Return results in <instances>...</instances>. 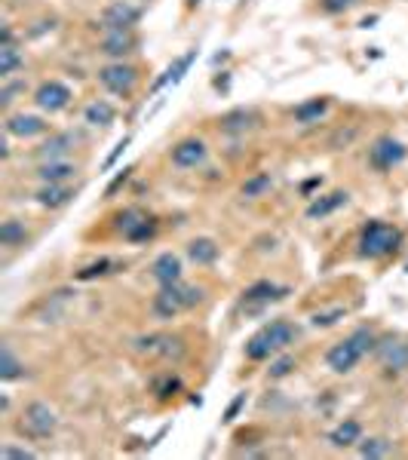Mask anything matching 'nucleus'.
<instances>
[{
  "instance_id": "18",
  "label": "nucleus",
  "mask_w": 408,
  "mask_h": 460,
  "mask_svg": "<svg viewBox=\"0 0 408 460\" xmlns=\"http://www.w3.org/2000/svg\"><path fill=\"white\" fill-rule=\"evenodd\" d=\"M74 141H77V136H71V132H58V136H49L44 145L37 148V157L40 160H65V153L74 148Z\"/></svg>"
},
{
  "instance_id": "2",
  "label": "nucleus",
  "mask_w": 408,
  "mask_h": 460,
  "mask_svg": "<svg viewBox=\"0 0 408 460\" xmlns=\"http://www.w3.org/2000/svg\"><path fill=\"white\" fill-rule=\"evenodd\" d=\"M298 329L289 322V320H273L267 322L261 332H255L246 344V359L252 362H261V359H270L273 353H280L282 347H289L295 341Z\"/></svg>"
},
{
  "instance_id": "19",
  "label": "nucleus",
  "mask_w": 408,
  "mask_h": 460,
  "mask_svg": "<svg viewBox=\"0 0 408 460\" xmlns=\"http://www.w3.org/2000/svg\"><path fill=\"white\" fill-rule=\"evenodd\" d=\"M151 273H154V280H157L160 285H166V282H181V261H178V255L163 252L160 258L151 264Z\"/></svg>"
},
{
  "instance_id": "12",
  "label": "nucleus",
  "mask_w": 408,
  "mask_h": 460,
  "mask_svg": "<svg viewBox=\"0 0 408 460\" xmlns=\"http://www.w3.org/2000/svg\"><path fill=\"white\" fill-rule=\"evenodd\" d=\"M136 347L141 353H148V356H178L185 353V344H181V337H172V334H148V337H138Z\"/></svg>"
},
{
  "instance_id": "41",
  "label": "nucleus",
  "mask_w": 408,
  "mask_h": 460,
  "mask_svg": "<svg viewBox=\"0 0 408 460\" xmlns=\"http://www.w3.org/2000/svg\"><path fill=\"white\" fill-rule=\"evenodd\" d=\"M19 89H25V83H9L4 92H0V98H4V105H9V101H13V96H16Z\"/></svg>"
},
{
  "instance_id": "9",
  "label": "nucleus",
  "mask_w": 408,
  "mask_h": 460,
  "mask_svg": "<svg viewBox=\"0 0 408 460\" xmlns=\"http://www.w3.org/2000/svg\"><path fill=\"white\" fill-rule=\"evenodd\" d=\"M34 101L40 111H46V114H58V111L68 108L71 101V89L65 83H58V80H46V83H40L37 92H34Z\"/></svg>"
},
{
  "instance_id": "29",
  "label": "nucleus",
  "mask_w": 408,
  "mask_h": 460,
  "mask_svg": "<svg viewBox=\"0 0 408 460\" xmlns=\"http://www.w3.org/2000/svg\"><path fill=\"white\" fill-rule=\"evenodd\" d=\"M273 188V178L267 175V172H255L252 178L243 181V197L246 200H255V197H264Z\"/></svg>"
},
{
  "instance_id": "4",
  "label": "nucleus",
  "mask_w": 408,
  "mask_h": 460,
  "mask_svg": "<svg viewBox=\"0 0 408 460\" xmlns=\"http://www.w3.org/2000/svg\"><path fill=\"white\" fill-rule=\"evenodd\" d=\"M402 245V233L393 228V224L384 221H369L362 228L359 237V255L362 258H387Z\"/></svg>"
},
{
  "instance_id": "5",
  "label": "nucleus",
  "mask_w": 408,
  "mask_h": 460,
  "mask_svg": "<svg viewBox=\"0 0 408 460\" xmlns=\"http://www.w3.org/2000/svg\"><path fill=\"white\" fill-rule=\"evenodd\" d=\"M56 426H58V417H56V412H53V408H49L46 402H31V405H25L22 421H19V429H22L25 436H31V439H46V436H53Z\"/></svg>"
},
{
  "instance_id": "6",
  "label": "nucleus",
  "mask_w": 408,
  "mask_h": 460,
  "mask_svg": "<svg viewBox=\"0 0 408 460\" xmlns=\"http://www.w3.org/2000/svg\"><path fill=\"white\" fill-rule=\"evenodd\" d=\"M405 153L408 150H405L402 141H396L393 136H381L369 148V166L377 169V172H390L393 166H399V163L405 160Z\"/></svg>"
},
{
  "instance_id": "27",
  "label": "nucleus",
  "mask_w": 408,
  "mask_h": 460,
  "mask_svg": "<svg viewBox=\"0 0 408 460\" xmlns=\"http://www.w3.org/2000/svg\"><path fill=\"white\" fill-rule=\"evenodd\" d=\"M255 120H258V114H255V111L240 108V111H230V114L221 120V129L224 132H246L249 126H255Z\"/></svg>"
},
{
  "instance_id": "33",
  "label": "nucleus",
  "mask_w": 408,
  "mask_h": 460,
  "mask_svg": "<svg viewBox=\"0 0 408 460\" xmlns=\"http://www.w3.org/2000/svg\"><path fill=\"white\" fill-rule=\"evenodd\" d=\"M359 454L362 457H384V454H390V445H387L384 439H365L359 445Z\"/></svg>"
},
{
  "instance_id": "36",
  "label": "nucleus",
  "mask_w": 408,
  "mask_h": 460,
  "mask_svg": "<svg viewBox=\"0 0 408 460\" xmlns=\"http://www.w3.org/2000/svg\"><path fill=\"white\" fill-rule=\"evenodd\" d=\"M292 368H295V356H282V359L270 365V377H285V374H292Z\"/></svg>"
},
{
  "instance_id": "43",
  "label": "nucleus",
  "mask_w": 408,
  "mask_h": 460,
  "mask_svg": "<svg viewBox=\"0 0 408 460\" xmlns=\"http://www.w3.org/2000/svg\"><path fill=\"white\" fill-rule=\"evenodd\" d=\"M316 184H322V178H310V181H304V188H301V190L307 193V190H313V188H316Z\"/></svg>"
},
{
  "instance_id": "37",
  "label": "nucleus",
  "mask_w": 408,
  "mask_h": 460,
  "mask_svg": "<svg viewBox=\"0 0 408 460\" xmlns=\"http://www.w3.org/2000/svg\"><path fill=\"white\" fill-rule=\"evenodd\" d=\"M175 390H181V381H178V377H166V381L157 387V396L160 399H169V396H175Z\"/></svg>"
},
{
  "instance_id": "28",
  "label": "nucleus",
  "mask_w": 408,
  "mask_h": 460,
  "mask_svg": "<svg viewBox=\"0 0 408 460\" xmlns=\"http://www.w3.org/2000/svg\"><path fill=\"white\" fill-rule=\"evenodd\" d=\"M22 68V53L16 44H0V77H13Z\"/></svg>"
},
{
  "instance_id": "39",
  "label": "nucleus",
  "mask_w": 408,
  "mask_h": 460,
  "mask_svg": "<svg viewBox=\"0 0 408 460\" xmlns=\"http://www.w3.org/2000/svg\"><path fill=\"white\" fill-rule=\"evenodd\" d=\"M129 141H132L129 136H126V138H120V141H117V148H114V153H111V157L105 160V169H111V166H114V163L120 160V153H123V150L129 148Z\"/></svg>"
},
{
  "instance_id": "10",
  "label": "nucleus",
  "mask_w": 408,
  "mask_h": 460,
  "mask_svg": "<svg viewBox=\"0 0 408 460\" xmlns=\"http://www.w3.org/2000/svg\"><path fill=\"white\" fill-rule=\"evenodd\" d=\"M289 289L285 285H277L270 280H261V282H252L246 292H243V304L249 307V310H261V307H267L273 301H282Z\"/></svg>"
},
{
  "instance_id": "14",
  "label": "nucleus",
  "mask_w": 408,
  "mask_h": 460,
  "mask_svg": "<svg viewBox=\"0 0 408 460\" xmlns=\"http://www.w3.org/2000/svg\"><path fill=\"white\" fill-rule=\"evenodd\" d=\"M136 46H138V40H136V34H132V31H108L105 40H101V53L114 56L120 61H123V56H129Z\"/></svg>"
},
{
  "instance_id": "30",
  "label": "nucleus",
  "mask_w": 408,
  "mask_h": 460,
  "mask_svg": "<svg viewBox=\"0 0 408 460\" xmlns=\"http://www.w3.org/2000/svg\"><path fill=\"white\" fill-rule=\"evenodd\" d=\"M0 242L4 245H22L25 242V228L19 221H4L0 224Z\"/></svg>"
},
{
  "instance_id": "21",
  "label": "nucleus",
  "mask_w": 408,
  "mask_h": 460,
  "mask_svg": "<svg viewBox=\"0 0 408 460\" xmlns=\"http://www.w3.org/2000/svg\"><path fill=\"white\" fill-rule=\"evenodd\" d=\"M325 111H329V98H310L304 101V105L295 108V123H304V126H310V123H320L325 117Z\"/></svg>"
},
{
  "instance_id": "26",
  "label": "nucleus",
  "mask_w": 408,
  "mask_h": 460,
  "mask_svg": "<svg viewBox=\"0 0 408 460\" xmlns=\"http://www.w3.org/2000/svg\"><path fill=\"white\" fill-rule=\"evenodd\" d=\"M71 197H74V190L62 188V184H46L44 190H37V203L46 209H58L65 206V203H71Z\"/></svg>"
},
{
  "instance_id": "40",
  "label": "nucleus",
  "mask_w": 408,
  "mask_h": 460,
  "mask_svg": "<svg viewBox=\"0 0 408 460\" xmlns=\"http://www.w3.org/2000/svg\"><path fill=\"white\" fill-rule=\"evenodd\" d=\"M0 454L4 457H19V460H34V451H28V448H4Z\"/></svg>"
},
{
  "instance_id": "17",
  "label": "nucleus",
  "mask_w": 408,
  "mask_h": 460,
  "mask_svg": "<svg viewBox=\"0 0 408 460\" xmlns=\"http://www.w3.org/2000/svg\"><path fill=\"white\" fill-rule=\"evenodd\" d=\"M6 132L16 138H34V136H44L46 132V123L34 114H19V117L6 120Z\"/></svg>"
},
{
  "instance_id": "7",
  "label": "nucleus",
  "mask_w": 408,
  "mask_h": 460,
  "mask_svg": "<svg viewBox=\"0 0 408 460\" xmlns=\"http://www.w3.org/2000/svg\"><path fill=\"white\" fill-rule=\"evenodd\" d=\"M98 80H101V86L108 92H114V96H129L138 83V71L132 65H123V61H114V65H105L98 71Z\"/></svg>"
},
{
  "instance_id": "11",
  "label": "nucleus",
  "mask_w": 408,
  "mask_h": 460,
  "mask_svg": "<svg viewBox=\"0 0 408 460\" xmlns=\"http://www.w3.org/2000/svg\"><path fill=\"white\" fill-rule=\"evenodd\" d=\"M138 19H141L138 6L117 0V4H111L105 13H101V28H105V31H132V25H136Z\"/></svg>"
},
{
  "instance_id": "45",
  "label": "nucleus",
  "mask_w": 408,
  "mask_h": 460,
  "mask_svg": "<svg viewBox=\"0 0 408 460\" xmlns=\"http://www.w3.org/2000/svg\"><path fill=\"white\" fill-rule=\"evenodd\" d=\"M200 4H203V0H188V9H197Z\"/></svg>"
},
{
  "instance_id": "1",
  "label": "nucleus",
  "mask_w": 408,
  "mask_h": 460,
  "mask_svg": "<svg viewBox=\"0 0 408 460\" xmlns=\"http://www.w3.org/2000/svg\"><path fill=\"white\" fill-rule=\"evenodd\" d=\"M377 347V337L372 329H356L353 334H347L341 344H335L329 353H325V365L338 374H347L359 365L362 356H369Z\"/></svg>"
},
{
  "instance_id": "42",
  "label": "nucleus",
  "mask_w": 408,
  "mask_h": 460,
  "mask_svg": "<svg viewBox=\"0 0 408 460\" xmlns=\"http://www.w3.org/2000/svg\"><path fill=\"white\" fill-rule=\"evenodd\" d=\"M129 172H132V169H123V175H117L114 181H111V184H108V190H105V193H108V197H114V193H117V188H120V184H123V181L129 178Z\"/></svg>"
},
{
  "instance_id": "38",
  "label": "nucleus",
  "mask_w": 408,
  "mask_h": 460,
  "mask_svg": "<svg viewBox=\"0 0 408 460\" xmlns=\"http://www.w3.org/2000/svg\"><path fill=\"white\" fill-rule=\"evenodd\" d=\"M356 0H322V9L325 13H344V9H350Z\"/></svg>"
},
{
  "instance_id": "35",
  "label": "nucleus",
  "mask_w": 408,
  "mask_h": 460,
  "mask_svg": "<svg viewBox=\"0 0 408 460\" xmlns=\"http://www.w3.org/2000/svg\"><path fill=\"white\" fill-rule=\"evenodd\" d=\"M246 393H237V399H233V402L228 405V412H224V417H221V421L224 424H233V421H237V417H240V412H243V408H246Z\"/></svg>"
},
{
  "instance_id": "22",
  "label": "nucleus",
  "mask_w": 408,
  "mask_h": 460,
  "mask_svg": "<svg viewBox=\"0 0 408 460\" xmlns=\"http://www.w3.org/2000/svg\"><path fill=\"white\" fill-rule=\"evenodd\" d=\"M188 255H190V261H197V264H215L218 261V242L209 240V237H197V240H190Z\"/></svg>"
},
{
  "instance_id": "3",
  "label": "nucleus",
  "mask_w": 408,
  "mask_h": 460,
  "mask_svg": "<svg viewBox=\"0 0 408 460\" xmlns=\"http://www.w3.org/2000/svg\"><path fill=\"white\" fill-rule=\"evenodd\" d=\"M200 301H203V289H197V285L166 282V285H160V292L154 295V304H151V310H154L157 320H175L181 310H188V307H197Z\"/></svg>"
},
{
  "instance_id": "24",
  "label": "nucleus",
  "mask_w": 408,
  "mask_h": 460,
  "mask_svg": "<svg viewBox=\"0 0 408 460\" xmlns=\"http://www.w3.org/2000/svg\"><path fill=\"white\" fill-rule=\"evenodd\" d=\"M37 175L44 178L46 184H58V181H65V178L74 175V166H71L68 160H46V163H40Z\"/></svg>"
},
{
  "instance_id": "34",
  "label": "nucleus",
  "mask_w": 408,
  "mask_h": 460,
  "mask_svg": "<svg viewBox=\"0 0 408 460\" xmlns=\"http://www.w3.org/2000/svg\"><path fill=\"white\" fill-rule=\"evenodd\" d=\"M344 307H335V310H325V313H313V325H316V329H329V325H335V322H338V320H344Z\"/></svg>"
},
{
  "instance_id": "25",
  "label": "nucleus",
  "mask_w": 408,
  "mask_h": 460,
  "mask_svg": "<svg viewBox=\"0 0 408 460\" xmlns=\"http://www.w3.org/2000/svg\"><path fill=\"white\" fill-rule=\"evenodd\" d=\"M83 117H86L89 126H111V123H114V117H117V111H114V105H111V101L98 98V101H93V105L83 111Z\"/></svg>"
},
{
  "instance_id": "16",
  "label": "nucleus",
  "mask_w": 408,
  "mask_h": 460,
  "mask_svg": "<svg viewBox=\"0 0 408 460\" xmlns=\"http://www.w3.org/2000/svg\"><path fill=\"white\" fill-rule=\"evenodd\" d=\"M377 356H381V362L387 372H405L408 368V344H399V341H384L377 347Z\"/></svg>"
},
{
  "instance_id": "23",
  "label": "nucleus",
  "mask_w": 408,
  "mask_h": 460,
  "mask_svg": "<svg viewBox=\"0 0 408 460\" xmlns=\"http://www.w3.org/2000/svg\"><path fill=\"white\" fill-rule=\"evenodd\" d=\"M359 436H362L359 421H344V424H338V426L332 429L329 442H332L335 448H350V445L359 442Z\"/></svg>"
},
{
  "instance_id": "20",
  "label": "nucleus",
  "mask_w": 408,
  "mask_h": 460,
  "mask_svg": "<svg viewBox=\"0 0 408 460\" xmlns=\"http://www.w3.org/2000/svg\"><path fill=\"white\" fill-rule=\"evenodd\" d=\"M347 190H332V193H325V197H320V200H313L310 206H307V218L310 221H316V218H325V215H332V212H338L341 206H347Z\"/></svg>"
},
{
  "instance_id": "13",
  "label": "nucleus",
  "mask_w": 408,
  "mask_h": 460,
  "mask_svg": "<svg viewBox=\"0 0 408 460\" xmlns=\"http://www.w3.org/2000/svg\"><path fill=\"white\" fill-rule=\"evenodd\" d=\"M206 145H203L200 138H185L178 141L175 148H172V163H175L178 169H197L206 163Z\"/></svg>"
},
{
  "instance_id": "31",
  "label": "nucleus",
  "mask_w": 408,
  "mask_h": 460,
  "mask_svg": "<svg viewBox=\"0 0 408 460\" xmlns=\"http://www.w3.org/2000/svg\"><path fill=\"white\" fill-rule=\"evenodd\" d=\"M19 374H22V365H19L13 350L4 347V353H0V377H4V381H13V377H19Z\"/></svg>"
},
{
  "instance_id": "32",
  "label": "nucleus",
  "mask_w": 408,
  "mask_h": 460,
  "mask_svg": "<svg viewBox=\"0 0 408 460\" xmlns=\"http://www.w3.org/2000/svg\"><path fill=\"white\" fill-rule=\"evenodd\" d=\"M111 267H117V264L114 261H111V258H98L96 264H89V267H83V270H80L77 273V280H96V276H105V273H111Z\"/></svg>"
},
{
  "instance_id": "44",
  "label": "nucleus",
  "mask_w": 408,
  "mask_h": 460,
  "mask_svg": "<svg viewBox=\"0 0 408 460\" xmlns=\"http://www.w3.org/2000/svg\"><path fill=\"white\" fill-rule=\"evenodd\" d=\"M215 86L218 89H228V77H215Z\"/></svg>"
},
{
  "instance_id": "15",
  "label": "nucleus",
  "mask_w": 408,
  "mask_h": 460,
  "mask_svg": "<svg viewBox=\"0 0 408 460\" xmlns=\"http://www.w3.org/2000/svg\"><path fill=\"white\" fill-rule=\"evenodd\" d=\"M193 58H197V46H193V49H188V53L185 56H178L175 61H172V65L166 68V71H163V77H157V83L154 86H151V92H154V96H157V92L163 89V86H175L178 83V80L181 77H185L188 74V71H190V65H193Z\"/></svg>"
},
{
  "instance_id": "8",
  "label": "nucleus",
  "mask_w": 408,
  "mask_h": 460,
  "mask_svg": "<svg viewBox=\"0 0 408 460\" xmlns=\"http://www.w3.org/2000/svg\"><path fill=\"white\" fill-rule=\"evenodd\" d=\"M117 228L123 230V237L129 242H148V240H154V233H157V221L136 212V209H126L117 215Z\"/></svg>"
}]
</instances>
